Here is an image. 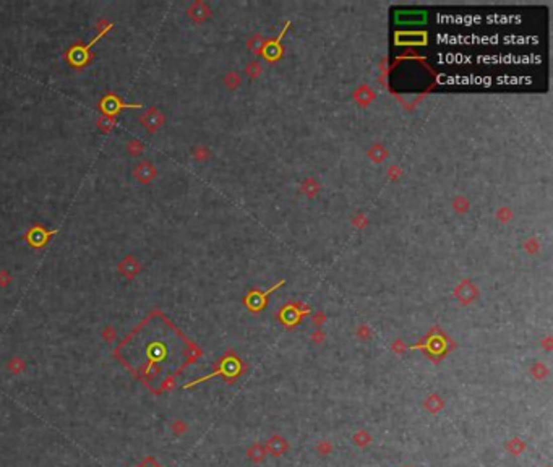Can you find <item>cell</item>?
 <instances>
[{"label":"cell","instance_id":"2","mask_svg":"<svg viewBox=\"0 0 553 467\" xmlns=\"http://www.w3.org/2000/svg\"><path fill=\"white\" fill-rule=\"evenodd\" d=\"M424 407L427 409L430 414H436L440 412L443 407H445V401H443L438 394H432V396H428L425 401H424Z\"/></svg>","mask_w":553,"mask_h":467},{"label":"cell","instance_id":"3","mask_svg":"<svg viewBox=\"0 0 553 467\" xmlns=\"http://www.w3.org/2000/svg\"><path fill=\"white\" fill-rule=\"evenodd\" d=\"M247 454H249V457L252 459L253 462H261L263 459L266 457V448L265 444L261 443H253L252 446L249 448V451H247Z\"/></svg>","mask_w":553,"mask_h":467},{"label":"cell","instance_id":"6","mask_svg":"<svg viewBox=\"0 0 553 467\" xmlns=\"http://www.w3.org/2000/svg\"><path fill=\"white\" fill-rule=\"evenodd\" d=\"M331 451H333V444L328 440H322L317 444V452L320 456H328Z\"/></svg>","mask_w":553,"mask_h":467},{"label":"cell","instance_id":"5","mask_svg":"<svg viewBox=\"0 0 553 467\" xmlns=\"http://www.w3.org/2000/svg\"><path fill=\"white\" fill-rule=\"evenodd\" d=\"M527 446H526V443H524L522 440H521V438H513V440H509L508 443H506V449L509 451V452H511V454L513 456H519L521 454V452L524 451V449H526Z\"/></svg>","mask_w":553,"mask_h":467},{"label":"cell","instance_id":"4","mask_svg":"<svg viewBox=\"0 0 553 467\" xmlns=\"http://www.w3.org/2000/svg\"><path fill=\"white\" fill-rule=\"evenodd\" d=\"M352 441H354L355 446L365 448V446H368L370 443H372V435H370L368 432H365V430H359V432L352 436Z\"/></svg>","mask_w":553,"mask_h":467},{"label":"cell","instance_id":"1","mask_svg":"<svg viewBox=\"0 0 553 467\" xmlns=\"http://www.w3.org/2000/svg\"><path fill=\"white\" fill-rule=\"evenodd\" d=\"M265 448H266V452H269V454L281 456V454H284V452L289 449V444L286 441V438H282L281 435H273L265 443Z\"/></svg>","mask_w":553,"mask_h":467}]
</instances>
